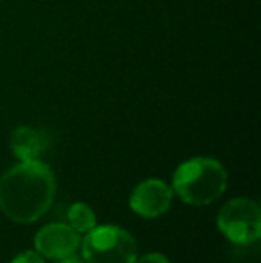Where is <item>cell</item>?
I'll use <instances>...</instances> for the list:
<instances>
[{
	"instance_id": "9",
	"label": "cell",
	"mask_w": 261,
	"mask_h": 263,
	"mask_svg": "<svg viewBox=\"0 0 261 263\" xmlns=\"http://www.w3.org/2000/svg\"><path fill=\"white\" fill-rule=\"evenodd\" d=\"M11 263H45V258L36 251H24L16 258H13Z\"/></svg>"
},
{
	"instance_id": "5",
	"label": "cell",
	"mask_w": 261,
	"mask_h": 263,
	"mask_svg": "<svg viewBox=\"0 0 261 263\" xmlns=\"http://www.w3.org/2000/svg\"><path fill=\"white\" fill-rule=\"evenodd\" d=\"M174 190L161 179H145L131 192L129 206L143 218H156L170 210Z\"/></svg>"
},
{
	"instance_id": "6",
	"label": "cell",
	"mask_w": 261,
	"mask_h": 263,
	"mask_svg": "<svg viewBox=\"0 0 261 263\" xmlns=\"http://www.w3.org/2000/svg\"><path fill=\"white\" fill-rule=\"evenodd\" d=\"M81 246V235L68 224H49L36 233L34 247L47 260H59L73 254Z\"/></svg>"
},
{
	"instance_id": "11",
	"label": "cell",
	"mask_w": 261,
	"mask_h": 263,
	"mask_svg": "<svg viewBox=\"0 0 261 263\" xmlns=\"http://www.w3.org/2000/svg\"><path fill=\"white\" fill-rule=\"evenodd\" d=\"M56 263H83L79 256H75V253L73 254H68V256H63L59 258V260H56Z\"/></svg>"
},
{
	"instance_id": "7",
	"label": "cell",
	"mask_w": 261,
	"mask_h": 263,
	"mask_svg": "<svg viewBox=\"0 0 261 263\" xmlns=\"http://www.w3.org/2000/svg\"><path fill=\"white\" fill-rule=\"evenodd\" d=\"M43 149H45V140L36 129L22 125L11 133V151L20 161H34L39 158Z\"/></svg>"
},
{
	"instance_id": "4",
	"label": "cell",
	"mask_w": 261,
	"mask_h": 263,
	"mask_svg": "<svg viewBox=\"0 0 261 263\" xmlns=\"http://www.w3.org/2000/svg\"><path fill=\"white\" fill-rule=\"evenodd\" d=\"M216 226L229 242L251 246L261 236V210L258 202L247 197L231 199L220 208Z\"/></svg>"
},
{
	"instance_id": "2",
	"label": "cell",
	"mask_w": 261,
	"mask_h": 263,
	"mask_svg": "<svg viewBox=\"0 0 261 263\" xmlns=\"http://www.w3.org/2000/svg\"><path fill=\"white\" fill-rule=\"evenodd\" d=\"M227 188V174L222 163L211 158H192L174 172L172 190L192 206H206L220 197Z\"/></svg>"
},
{
	"instance_id": "1",
	"label": "cell",
	"mask_w": 261,
	"mask_h": 263,
	"mask_svg": "<svg viewBox=\"0 0 261 263\" xmlns=\"http://www.w3.org/2000/svg\"><path fill=\"white\" fill-rule=\"evenodd\" d=\"M56 177L39 159L20 161L0 177V210L16 224H31L52 206Z\"/></svg>"
},
{
	"instance_id": "3",
	"label": "cell",
	"mask_w": 261,
	"mask_h": 263,
	"mask_svg": "<svg viewBox=\"0 0 261 263\" xmlns=\"http://www.w3.org/2000/svg\"><path fill=\"white\" fill-rule=\"evenodd\" d=\"M86 263H134L136 242L129 231L116 226H95L83 240Z\"/></svg>"
},
{
	"instance_id": "10",
	"label": "cell",
	"mask_w": 261,
	"mask_h": 263,
	"mask_svg": "<svg viewBox=\"0 0 261 263\" xmlns=\"http://www.w3.org/2000/svg\"><path fill=\"white\" fill-rule=\"evenodd\" d=\"M134 263H168V260L159 253H150V254H145V256L138 258V260H134Z\"/></svg>"
},
{
	"instance_id": "8",
	"label": "cell",
	"mask_w": 261,
	"mask_h": 263,
	"mask_svg": "<svg viewBox=\"0 0 261 263\" xmlns=\"http://www.w3.org/2000/svg\"><path fill=\"white\" fill-rule=\"evenodd\" d=\"M68 226H72L77 233H84L86 235L88 231L97 226V217H95L93 210L90 208L84 202H75V204L70 206L68 210Z\"/></svg>"
}]
</instances>
